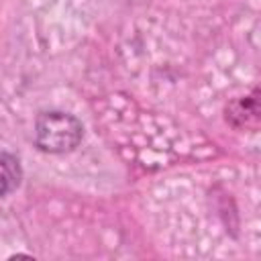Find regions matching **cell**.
I'll use <instances>...</instances> for the list:
<instances>
[{"instance_id":"7a4b0ae2","label":"cell","mask_w":261,"mask_h":261,"mask_svg":"<svg viewBox=\"0 0 261 261\" xmlns=\"http://www.w3.org/2000/svg\"><path fill=\"white\" fill-rule=\"evenodd\" d=\"M226 120L234 126V128H247V126H255L259 120V104H257V92H253L251 96H245L237 102H232L226 108Z\"/></svg>"},{"instance_id":"3957f363","label":"cell","mask_w":261,"mask_h":261,"mask_svg":"<svg viewBox=\"0 0 261 261\" xmlns=\"http://www.w3.org/2000/svg\"><path fill=\"white\" fill-rule=\"evenodd\" d=\"M22 179V169L12 153L0 151V198L12 194Z\"/></svg>"},{"instance_id":"6da1fadb","label":"cell","mask_w":261,"mask_h":261,"mask_svg":"<svg viewBox=\"0 0 261 261\" xmlns=\"http://www.w3.org/2000/svg\"><path fill=\"white\" fill-rule=\"evenodd\" d=\"M82 135L84 126L73 114L49 110L37 116L35 141L37 147L45 153H67L80 145Z\"/></svg>"}]
</instances>
